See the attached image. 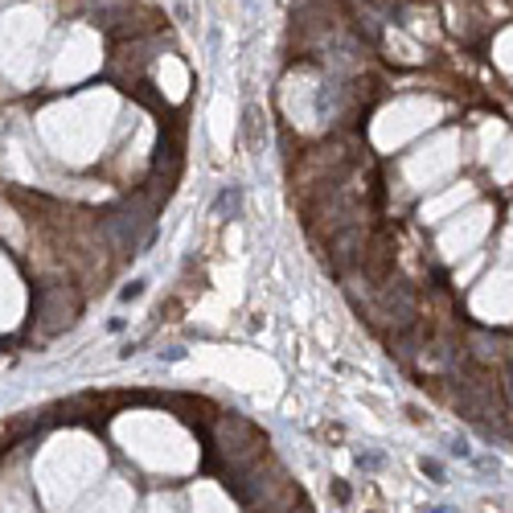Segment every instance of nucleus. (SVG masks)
<instances>
[{
    "mask_svg": "<svg viewBox=\"0 0 513 513\" xmlns=\"http://www.w3.org/2000/svg\"><path fill=\"white\" fill-rule=\"evenodd\" d=\"M83 304H87V300H83L78 283L37 280L33 292H29V321H25L21 341H25V337H33V341H53V337H62L66 328H74V321L83 317Z\"/></svg>",
    "mask_w": 513,
    "mask_h": 513,
    "instance_id": "obj_1",
    "label": "nucleus"
},
{
    "mask_svg": "<svg viewBox=\"0 0 513 513\" xmlns=\"http://www.w3.org/2000/svg\"><path fill=\"white\" fill-rule=\"evenodd\" d=\"M214 448L226 460V485L238 480V476H246L251 468H259L267 460V435H263V427H255V423L246 419V415H238V411H226V415L214 419Z\"/></svg>",
    "mask_w": 513,
    "mask_h": 513,
    "instance_id": "obj_2",
    "label": "nucleus"
},
{
    "mask_svg": "<svg viewBox=\"0 0 513 513\" xmlns=\"http://www.w3.org/2000/svg\"><path fill=\"white\" fill-rule=\"evenodd\" d=\"M366 246H370V230L366 226H349V230H337L325 242V271L333 280H349L362 271L366 263Z\"/></svg>",
    "mask_w": 513,
    "mask_h": 513,
    "instance_id": "obj_3",
    "label": "nucleus"
},
{
    "mask_svg": "<svg viewBox=\"0 0 513 513\" xmlns=\"http://www.w3.org/2000/svg\"><path fill=\"white\" fill-rule=\"evenodd\" d=\"M263 136H267V124H263V111L251 103L242 111V144L246 148H263Z\"/></svg>",
    "mask_w": 513,
    "mask_h": 513,
    "instance_id": "obj_4",
    "label": "nucleus"
},
{
    "mask_svg": "<svg viewBox=\"0 0 513 513\" xmlns=\"http://www.w3.org/2000/svg\"><path fill=\"white\" fill-rule=\"evenodd\" d=\"M136 0H83V8L91 12L94 21L103 25V21H111V17H119V12H128Z\"/></svg>",
    "mask_w": 513,
    "mask_h": 513,
    "instance_id": "obj_5",
    "label": "nucleus"
},
{
    "mask_svg": "<svg viewBox=\"0 0 513 513\" xmlns=\"http://www.w3.org/2000/svg\"><path fill=\"white\" fill-rule=\"evenodd\" d=\"M214 214H218V218H238V214H242V189L238 185L222 189L218 201H214Z\"/></svg>",
    "mask_w": 513,
    "mask_h": 513,
    "instance_id": "obj_6",
    "label": "nucleus"
},
{
    "mask_svg": "<svg viewBox=\"0 0 513 513\" xmlns=\"http://www.w3.org/2000/svg\"><path fill=\"white\" fill-rule=\"evenodd\" d=\"M419 468H423V476H431L435 485H444V464H439V460H431V456H423V460H419Z\"/></svg>",
    "mask_w": 513,
    "mask_h": 513,
    "instance_id": "obj_7",
    "label": "nucleus"
},
{
    "mask_svg": "<svg viewBox=\"0 0 513 513\" xmlns=\"http://www.w3.org/2000/svg\"><path fill=\"white\" fill-rule=\"evenodd\" d=\"M140 296H144V280H132L124 292H119V300H124V304H132V300H140Z\"/></svg>",
    "mask_w": 513,
    "mask_h": 513,
    "instance_id": "obj_8",
    "label": "nucleus"
},
{
    "mask_svg": "<svg viewBox=\"0 0 513 513\" xmlns=\"http://www.w3.org/2000/svg\"><path fill=\"white\" fill-rule=\"evenodd\" d=\"M358 468H382V456H373V452H358Z\"/></svg>",
    "mask_w": 513,
    "mask_h": 513,
    "instance_id": "obj_9",
    "label": "nucleus"
},
{
    "mask_svg": "<svg viewBox=\"0 0 513 513\" xmlns=\"http://www.w3.org/2000/svg\"><path fill=\"white\" fill-rule=\"evenodd\" d=\"M333 497H337V505H349V485L345 480H333Z\"/></svg>",
    "mask_w": 513,
    "mask_h": 513,
    "instance_id": "obj_10",
    "label": "nucleus"
},
{
    "mask_svg": "<svg viewBox=\"0 0 513 513\" xmlns=\"http://www.w3.org/2000/svg\"><path fill=\"white\" fill-rule=\"evenodd\" d=\"M501 394H505V403L513 407V362L505 366V382H501Z\"/></svg>",
    "mask_w": 513,
    "mask_h": 513,
    "instance_id": "obj_11",
    "label": "nucleus"
},
{
    "mask_svg": "<svg viewBox=\"0 0 513 513\" xmlns=\"http://www.w3.org/2000/svg\"><path fill=\"white\" fill-rule=\"evenodd\" d=\"M448 448H452V456H472V452H468V444H464V439H452Z\"/></svg>",
    "mask_w": 513,
    "mask_h": 513,
    "instance_id": "obj_12",
    "label": "nucleus"
},
{
    "mask_svg": "<svg viewBox=\"0 0 513 513\" xmlns=\"http://www.w3.org/2000/svg\"><path fill=\"white\" fill-rule=\"evenodd\" d=\"M423 513H460V510H452V505H435V510H423Z\"/></svg>",
    "mask_w": 513,
    "mask_h": 513,
    "instance_id": "obj_13",
    "label": "nucleus"
},
{
    "mask_svg": "<svg viewBox=\"0 0 513 513\" xmlns=\"http://www.w3.org/2000/svg\"><path fill=\"white\" fill-rule=\"evenodd\" d=\"M505 431H510V435H513V423H505Z\"/></svg>",
    "mask_w": 513,
    "mask_h": 513,
    "instance_id": "obj_14",
    "label": "nucleus"
},
{
    "mask_svg": "<svg viewBox=\"0 0 513 513\" xmlns=\"http://www.w3.org/2000/svg\"><path fill=\"white\" fill-rule=\"evenodd\" d=\"M370 513H382V510H370Z\"/></svg>",
    "mask_w": 513,
    "mask_h": 513,
    "instance_id": "obj_15",
    "label": "nucleus"
}]
</instances>
